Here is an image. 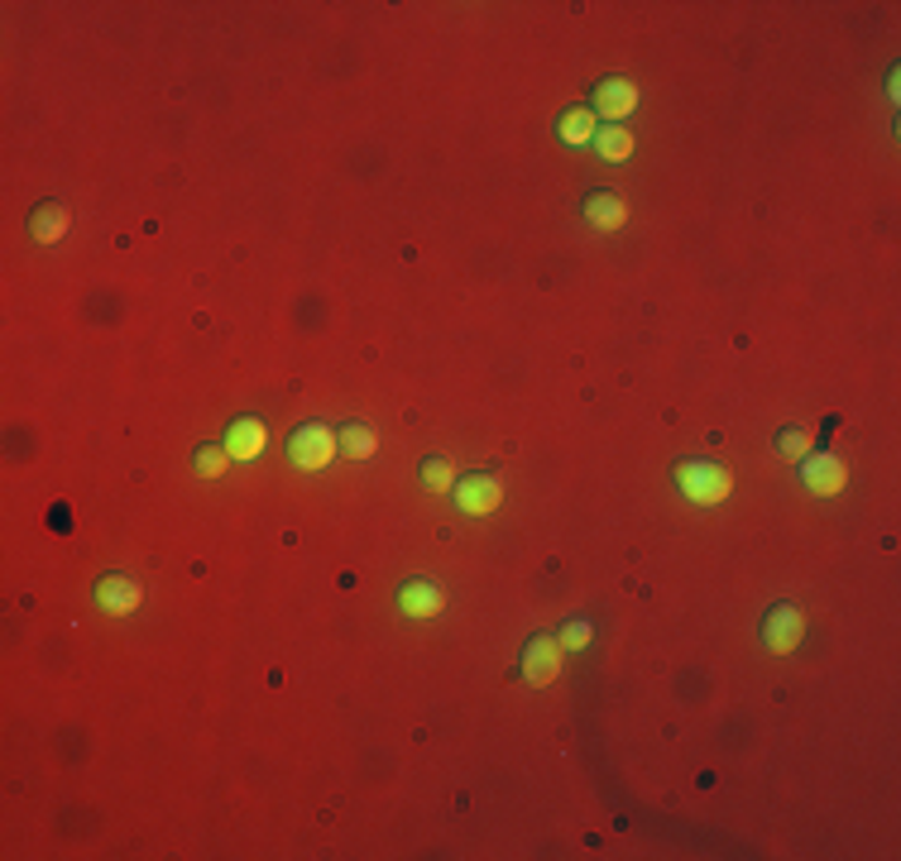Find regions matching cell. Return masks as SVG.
Listing matches in <instances>:
<instances>
[{"label":"cell","instance_id":"2e32d148","mask_svg":"<svg viewBox=\"0 0 901 861\" xmlns=\"http://www.w3.org/2000/svg\"><path fill=\"white\" fill-rule=\"evenodd\" d=\"M423 483L431 493H451V483H455V465L451 459H441V455H431L427 465H423Z\"/></svg>","mask_w":901,"mask_h":861},{"label":"cell","instance_id":"8992f818","mask_svg":"<svg viewBox=\"0 0 901 861\" xmlns=\"http://www.w3.org/2000/svg\"><path fill=\"white\" fill-rule=\"evenodd\" d=\"M144 603V585H135L130 575H106L96 579V608H106L111 617H130Z\"/></svg>","mask_w":901,"mask_h":861},{"label":"cell","instance_id":"9c48e42d","mask_svg":"<svg viewBox=\"0 0 901 861\" xmlns=\"http://www.w3.org/2000/svg\"><path fill=\"white\" fill-rule=\"evenodd\" d=\"M399 608L413 617V623H427V617H437L447 608V593H441V585H431V579H407L399 589Z\"/></svg>","mask_w":901,"mask_h":861},{"label":"cell","instance_id":"ac0fdd59","mask_svg":"<svg viewBox=\"0 0 901 861\" xmlns=\"http://www.w3.org/2000/svg\"><path fill=\"white\" fill-rule=\"evenodd\" d=\"M777 451H782V459L811 455V431H806V427H787V431H782V441H777Z\"/></svg>","mask_w":901,"mask_h":861},{"label":"cell","instance_id":"e0dca14e","mask_svg":"<svg viewBox=\"0 0 901 861\" xmlns=\"http://www.w3.org/2000/svg\"><path fill=\"white\" fill-rule=\"evenodd\" d=\"M226 465H231V455H226L221 445H202V451H197V475L202 479H221Z\"/></svg>","mask_w":901,"mask_h":861},{"label":"cell","instance_id":"5b68a950","mask_svg":"<svg viewBox=\"0 0 901 861\" xmlns=\"http://www.w3.org/2000/svg\"><path fill=\"white\" fill-rule=\"evenodd\" d=\"M499 503H503V483L495 475H471V479L455 483V507H461V513L489 517V513H499Z\"/></svg>","mask_w":901,"mask_h":861},{"label":"cell","instance_id":"277c9868","mask_svg":"<svg viewBox=\"0 0 901 861\" xmlns=\"http://www.w3.org/2000/svg\"><path fill=\"white\" fill-rule=\"evenodd\" d=\"M801 479H806V489L815 493V499H835V493H844V483H849V465L835 451H825V455H811L806 465H801Z\"/></svg>","mask_w":901,"mask_h":861},{"label":"cell","instance_id":"6da1fadb","mask_svg":"<svg viewBox=\"0 0 901 861\" xmlns=\"http://www.w3.org/2000/svg\"><path fill=\"white\" fill-rule=\"evenodd\" d=\"M677 489L695 507H719L734 493V475L725 465H710V459H686V465H677Z\"/></svg>","mask_w":901,"mask_h":861},{"label":"cell","instance_id":"30bf717a","mask_svg":"<svg viewBox=\"0 0 901 861\" xmlns=\"http://www.w3.org/2000/svg\"><path fill=\"white\" fill-rule=\"evenodd\" d=\"M264 445H269V431L255 417H240L231 431H226V455L231 459H259Z\"/></svg>","mask_w":901,"mask_h":861},{"label":"cell","instance_id":"5bb4252c","mask_svg":"<svg viewBox=\"0 0 901 861\" xmlns=\"http://www.w3.org/2000/svg\"><path fill=\"white\" fill-rule=\"evenodd\" d=\"M595 149H599V159L605 163H623L633 153V130L629 125H605L595 135Z\"/></svg>","mask_w":901,"mask_h":861},{"label":"cell","instance_id":"ba28073f","mask_svg":"<svg viewBox=\"0 0 901 861\" xmlns=\"http://www.w3.org/2000/svg\"><path fill=\"white\" fill-rule=\"evenodd\" d=\"M595 111L609 120V125H619V120H629L638 111V87H633L629 77H605L595 87Z\"/></svg>","mask_w":901,"mask_h":861},{"label":"cell","instance_id":"3957f363","mask_svg":"<svg viewBox=\"0 0 901 861\" xmlns=\"http://www.w3.org/2000/svg\"><path fill=\"white\" fill-rule=\"evenodd\" d=\"M801 637H806V613H801V608L782 603V608L767 613V623H763L767 651H777V656H791V651L801 647Z\"/></svg>","mask_w":901,"mask_h":861},{"label":"cell","instance_id":"4fadbf2b","mask_svg":"<svg viewBox=\"0 0 901 861\" xmlns=\"http://www.w3.org/2000/svg\"><path fill=\"white\" fill-rule=\"evenodd\" d=\"M336 451L345 459H375L379 451V431L365 427V421H345L341 431H336Z\"/></svg>","mask_w":901,"mask_h":861},{"label":"cell","instance_id":"9a60e30c","mask_svg":"<svg viewBox=\"0 0 901 861\" xmlns=\"http://www.w3.org/2000/svg\"><path fill=\"white\" fill-rule=\"evenodd\" d=\"M557 135H561V144H595V111H585V106L581 111H567Z\"/></svg>","mask_w":901,"mask_h":861},{"label":"cell","instance_id":"d6986e66","mask_svg":"<svg viewBox=\"0 0 901 861\" xmlns=\"http://www.w3.org/2000/svg\"><path fill=\"white\" fill-rule=\"evenodd\" d=\"M585 647H590V623H585V617H575L567 632H561V651H585Z\"/></svg>","mask_w":901,"mask_h":861},{"label":"cell","instance_id":"7c38bea8","mask_svg":"<svg viewBox=\"0 0 901 861\" xmlns=\"http://www.w3.org/2000/svg\"><path fill=\"white\" fill-rule=\"evenodd\" d=\"M585 221L595 230H619L629 221V206H623L619 192H590V197H585Z\"/></svg>","mask_w":901,"mask_h":861},{"label":"cell","instance_id":"8fae6325","mask_svg":"<svg viewBox=\"0 0 901 861\" xmlns=\"http://www.w3.org/2000/svg\"><path fill=\"white\" fill-rule=\"evenodd\" d=\"M68 230H72V211H68L63 201H44L39 211L29 216V235L39 239V245H58Z\"/></svg>","mask_w":901,"mask_h":861},{"label":"cell","instance_id":"7a4b0ae2","mask_svg":"<svg viewBox=\"0 0 901 861\" xmlns=\"http://www.w3.org/2000/svg\"><path fill=\"white\" fill-rule=\"evenodd\" d=\"M288 459H293V469H303V475H317V469H327L336 459V431L321 427V421H307V427H297L288 435Z\"/></svg>","mask_w":901,"mask_h":861},{"label":"cell","instance_id":"52a82bcc","mask_svg":"<svg viewBox=\"0 0 901 861\" xmlns=\"http://www.w3.org/2000/svg\"><path fill=\"white\" fill-rule=\"evenodd\" d=\"M561 641L557 637H533L527 641V651H523V675H527V685H551L561 675Z\"/></svg>","mask_w":901,"mask_h":861}]
</instances>
